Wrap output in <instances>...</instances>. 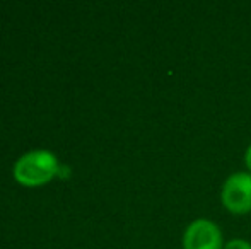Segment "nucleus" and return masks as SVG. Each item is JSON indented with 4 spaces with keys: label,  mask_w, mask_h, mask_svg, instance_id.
I'll return each instance as SVG.
<instances>
[{
    "label": "nucleus",
    "mask_w": 251,
    "mask_h": 249,
    "mask_svg": "<svg viewBox=\"0 0 251 249\" xmlns=\"http://www.w3.org/2000/svg\"><path fill=\"white\" fill-rule=\"evenodd\" d=\"M58 162L53 154L47 150H33L23 156L16 164V180L26 186H36L50 181L58 173Z\"/></svg>",
    "instance_id": "1"
},
{
    "label": "nucleus",
    "mask_w": 251,
    "mask_h": 249,
    "mask_svg": "<svg viewBox=\"0 0 251 249\" xmlns=\"http://www.w3.org/2000/svg\"><path fill=\"white\" fill-rule=\"evenodd\" d=\"M222 205L232 213L251 212V173L238 171L227 176L221 189Z\"/></svg>",
    "instance_id": "2"
},
{
    "label": "nucleus",
    "mask_w": 251,
    "mask_h": 249,
    "mask_svg": "<svg viewBox=\"0 0 251 249\" xmlns=\"http://www.w3.org/2000/svg\"><path fill=\"white\" fill-rule=\"evenodd\" d=\"M183 249H224L219 226L208 219H195L183 234Z\"/></svg>",
    "instance_id": "3"
},
{
    "label": "nucleus",
    "mask_w": 251,
    "mask_h": 249,
    "mask_svg": "<svg viewBox=\"0 0 251 249\" xmlns=\"http://www.w3.org/2000/svg\"><path fill=\"white\" fill-rule=\"evenodd\" d=\"M224 249H251V243L245 239H232L226 244Z\"/></svg>",
    "instance_id": "4"
},
{
    "label": "nucleus",
    "mask_w": 251,
    "mask_h": 249,
    "mask_svg": "<svg viewBox=\"0 0 251 249\" xmlns=\"http://www.w3.org/2000/svg\"><path fill=\"white\" fill-rule=\"evenodd\" d=\"M245 162H246V166H248V169L251 171V143L248 145V149H246V152H245Z\"/></svg>",
    "instance_id": "5"
},
{
    "label": "nucleus",
    "mask_w": 251,
    "mask_h": 249,
    "mask_svg": "<svg viewBox=\"0 0 251 249\" xmlns=\"http://www.w3.org/2000/svg\"><path fill=\"white\" fill-rule=\"evenodd\" d=\"M56 174H60L62 178H67L69 176V167H58V173Z\"/></svg>",
    "instance_id": "6"
}]
</instances>
